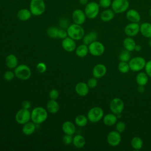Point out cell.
Instances as JSON below:
<instances>
[{
  "instance_id": "1",
  "label": "cell",
  "mask_w": 151,
  "mask_h": 151,
  "mask_svg": "<svg viewBox=\"0 0 151 151\" xmlns=\"http://www.w3.org/2000/svg\"><path fill=\"white\" fill-rule=\"evenodd\" d=\"M48 117L47 110L42 107L34 108L31 113V119L32 122L36 124H41L45 122Z\"/></svg>"
},
{
  "instance_id": "2",
  "label": "cell",
  "mask_w": 151,
  "mask_h": 151,
  "mask_svg": "<svg viewBox=\"0 0 151 151\" xmlns=\"http://www.w3.org/2000/svg\"><path fill=\"white\" fill-rule=\"evenodd\" d=\"M68 36L74 40H80L84 36V30L81 25L73 24L68 26L67 29Z\"/></svg>"
},
{
  "instance_id": "3",
  "label": "cell",
  "mask_w": 151,
  "mask_h": 151,
  "mask_svg": "<svg viewBox=\"0 0 151 151\" xmlns=\"http://www.w3.org/2000/svg\"><path fill=\"white\" fill-rule=\"evenodd\" d=\"M15 76L22 80L29 79L31 76V71L28 66L25 64L17 65L14 70Z\"/></svg>"
},
{
  "instance_id": "4",
  "label": "cell",
  "mask_w": 151,
  "mask_h": 151,
  "mask_svg": "<svg viewBox=\"0 0 151 151\" xmlns=\"http://www.w3.org/2000/svg\"><path fill=\"white\" fill-rule=\"evenodd\" d=\"M29 9L32 15L39 16L45 12V5L43 0H31Z\"/></svg>"
},
{
  "instance_id": "5",
  "label": "cell",
  "mask_w": 151,
  "mask_h": 151,
  "mask_svg": "<svg viewBox=\"0 0 151 151\" xmlns=\"http://www.w3.org/2000/svg\"><path fill=\"white\" fill-rule=\"evenodd\" d=\"M129 5L128 0H113L111 8L115 14H122L129 9Z\"/></svg>"
},
{
  "instance_id": "6",
  "label": "cell",
  "mask_w": 151,
  "mask_h": 151,
  "mask_svg": "<svg viewBox=\"0 0 151 151\" xmlns=\"http://www.w3.org/2000/svg\"><path fill=\"white\" fill-rule=\"evenodd\" d=\"M104 111L100 107H93L87 113V119L91 123H97L103 119Z\"/></svg>"
},
{
  "instance_id": "7",
  "label": "cell",
  "mask_w": 151,
  "mask_h": 151,
  "mask_svg": "<svg viewBox=\"0 0 151 151\" xmlns=\"http://www.w3.org/2000/svg\"><path fill=\"white\" fill-rule=\"evenodd\" d=\"M99 4L94 1L88 2L84 9V12L86 17L89 19H94L96 18L99 13Z\"/></svg>"
},
{
  "instance_id": "8",
  "label": "cell",
  "mask_w": 151,
  "mask_h": 151,
  "mask_svg": "<svg viewBox=\"0 0 151 151\" xmlns=\"http://www.w3.org/2000/svg\"><path fill=\"white\" fill-rule=\"evenodd\" d=\"M146 63V61L144 58L137 56L130 59L129 61V64L131 70L137 72L145 68Z\"/></svg>"
},
{
  "instance_id": "9",
  "label": "cell",
  "mask_w": 151,
  "mask_h": 151,
  "mask_svg": "<svg viewBox=\"0 0 151 151\" xmlns=\"http://www.w3.org/2000/svg\"><path fill=\"white\" fill-rule=\"evenodd\" d=\"M88 47L89 52L92 55L96 57L101 55L105 51V47L104 45L101 42L97 41L91 42L88 45Z\"/></svg>"
},
{
  "instance_id": "10",
  "label": "cell",
  "mask_w": 151,
  "mask_h": 151,
  "mask_svg": "<svg viewBox=\"0 0 151 151\" xmlns=\"http://www.w3.org/2000/svg\"><path fill=\"white\" fill-rule=\"evenodd\" d=\"M111 111L116 114H120L124 109V102L123 101L118 97H115L113 99L109 104Z\"/></svg>"
},
{
  "instance_id": "11",
  "label": "cell",
  "mask_w": 151,
  "mask_h": 151,
  "mask_svg": "<svg viewBox=\"0 0 151 151\" xmlns=\"http://www.w3.org/2000/svg\"><path fill=\"white\" fill-rule=\"evenodd\" d=\"M31 119V113L28 109H21L19 110L15 114V120L20 124H24L29 122Z\"/></svg>"
},
{
  "instance_id": "12",
  "label": "cell",
  "mask_w": 151,
  "mask_h": 151,
  "mask_svg": "<svg viewBox=\"0 0 151 151\" xmlns=\"http://www.w3.org/2000/svg\"><path fill=\"white\" fill-rule=\"evenodd\" d=\"M122 137L120 133L117 130L110 132L107 136V142L108 144L113 147L118 146L120 143Z\"/></svg>"
},
{
  "instance_id": "13",
  "label": "cell",
  "mask_w": 151,
  "mask_h": 151,
  "mask_svg": "<svg viewBox=\"0 0 151 151\" xmlns=\"http://www.w3.org/2000/svg\"><path fill=\"white\" fill-rule=\"evenodd\" d=\"M124 31L127 36L134 37L140 32V25L137 22H130L125 26Z\"/></svg>"
},
{
  "instance_id": "14",
  "label": "cell",
  "mask_w": 151,
  "mask_h": 151,
  "mask_svg": "<svg viewBox=\"0 0 151 151\" xmlns=\"http://www.w3.org/2000/svg\"><path fill=\"white\" fill-rule=\"evenodd\" d=\"M72 18L75 24L82 25L86 21V15L85 14V12L81 9H77L73 11L72 14Z\"/></svg>"
},
{
  "instance_id": "15",
  "label": "cell",
  "mask_w": 151,
  "mask_h": 151,
  "mask_svg": "<svg viewBox=\"0 0 151 151\" xmlns=\"http://www.w3.org/2000/svg\"><path fill=\"white\" fill-rule=\"evenodd\" d=\"M107 73V68L103 64H96L93 69V76L96 78H100L104 77Z\"/></svg>"
},
{
  "instance_id": "16",
  "label": "cell",
  "mask_w": 151,
  "mask_h": 151,
  "mask_svg": "<svg viewBox=\"0 0 151 151\" xmlns=\"http://www.w3.org/2000/svg\"><path fill=\"white\" fill-rule=\"evenodd\" d=\"M126 18L130 22L139 23L141 19V16L140 13L135 9H130L126 11Z\"/></svg>"
},
{
  "instance_id": "17",
  "label": "cell",
  "mask_w": 151,
  "mask_h": 151,
  "mask_svg": "<svg viewBox=\"0 0 151 151\" xmlns=\"http://www.w3.org/2000/svg\"><path fill=\"white\" fill-rule=\"evenodd\" d=\"M61 45L63 49L67 52H72L76 48V44L74 40L69 37L63 40Z\"/></svg>"
},
{
  "instance_id": "18",
  "label": "cell",
  "mask_w": 151,
  "mask_h": 151,
  "mask_svg": "<svg viewBox=\"0 0 151 151\" xmlns=\"http://www.w3.org/2000/svg\"><path fill=\"white\" fill-rule=\"evenodd\" d=\"M75 90L76 93L80 96H86L88 94L89 92V87L86 83L79 82L78 83L76 87Z\"/></svg>"
},
{
  "instance_id": "19",
  "label": "cell",
  "mask_w": 151,
  "mask_h": 151,
  "mask_svg": "<svg viewBox=\"0 0 151 151\" xmlns=\"http://www.w3.org/2000/svg\"><path fill=\"white\" fill-rule=\"evenodd\" d=\"M140 32L146 38H151V23L148 22H143L140 25Z\"/></svg>"
},
{
  "instance_id": "20",
  "label": "cell",
  "mask_w": 151,
  "mask_h": 151,
  "mask_svg": "<svg viewBox=\"0 0 151 151\" xmlns=\"http://www.w3.org/2000/svg\"><path fill=\"white\" fill-rule=\"evenodd\" d=\"M114 15L115 13L111 8H107L101 13L100 19L103 22H109L114 18Z\"/></svg>"
},
{
  "instance_id": "21",
  "label": "cell",
  "mask_w": 151,
  "mask_h": 151,
  "mask_svg": "<svg viewBox=\"0 0 151 151\" xmlns=\"http://www.w3.org/2000/svg\"><path fill=\"white\" fill-rule=\"evenodd\" d=\"M103 123L105 125L108 126H112L117 123V117L114 113H109L106 114L103 117Z\"/></svg>"
},
{
  "instance_id": "22",
  "label": "cell",
  "mask_w": 151,
  "mask_h": 151,
  "mask_svg": "<svg viewBox=\"0 0 151 151\" xmlns=\"http://www.w3.org/2000/svg\"><path fill=\"white\" fill-rule=\"evenodd\" d=\"M63 131L65 134L73 135L76 132V127L74 124L70 121L65 122L62 126Z\"/></svg>"
},
{
  "instance_id": "23",
  "label": "cell",
  "mask_w": 151,
  "mask_h": 151,
  "mask_svg": "<svg viewBox=\"0 0 151 151\" xmlns=\"http://www.w3.org/2000/svg\"><path fill=\"white\" fill-rule=\"evenodd\" d=\"M136 45V44L135 41L130 37H128L124 38L123 41V45L124 49L130 52L134 50Z\"/></svg>"
},
{
  "instance_id": "24",
  "label": "cell",
  "mask_w": 151,
  "mask_h": 151,
  "mask_svg": "<svg viewBox=\"0 0 151 151\" xmlns=\"http://www.w3.org/2000/svg\"><path fill=\"white\" fill-rule=\"evenodd\" d=\"M5 64L9 68H15L18 65V59L15 55L9 54L6 57Z\"/></svg>"
},
{
  "instance_id": "25",
  "label": "cell",
  "mask_w": 151,
  "mask_h": 151,
  "mask_svg": "<svg viewBox=\"0 0 151 151\" xmlns=\"http://www.w3.org/2000/svg\"><path fill=\"white\" fill-rule=\"evenodd\" d=\"M22 132L25 135H31L35 130V124L32 122H28L24 124L22 127Z\"/></svg>"
},
{
  "instance_id": "26",
  "label": "cell",
  "mask_w": 151,
  "mask_h": 151,
  "mask_svg": "<svg viewBox=\"0 0 151 151\" xmlns=\"http://www.w3.org/2000/svg\"><path fill=\"white\" fill-rule=\"evenodd\" d=\"M31 15L32 14L30 10L27 9H21L17 13V17L21 21H26L31 18Z\"/></svg>"
},
{
  "instance_id": "27",
  "label": "cell",
  "mask_w": 151,
  "mask_h": 151,
  "mask_svg": "<svg viewBox=\"0 0 151 151\" xmlns=\"http://www.w3.org/2000/svg\"><path fill=\"white\" fill-rule=\"evenodd\" d=\"M47 109L50 113L52 114H55L60 109V106L58 102L55 101V100L51 99L47 103Z\"/></svg>"
},
{
  "instance_id": "28",
  "label": "cell",
  "mask_w": 151,
  "mask_h": 151,
  "mask_svg": "<svg viewBox=\"0 0 151 151\" xmlns=\"http://www.w3.org/2000/svg\"><path fill=\"white\" fill-rule=\"evenodd\" d=\"M148 76L145 72L139 73L136 77V81L139 86H145L148 82Z\"/></svg>"
},
{
  "instance_id": "29",
  "label": "cell",
  "mask_w": 151,
  "mask_h": 151,
  "mask_svg": "<svg viewBox=\"0 0 151 151\" xmlns=\"http://www.w3.org/2000/svg\"><path fill=\"white\" fill-rule=\"evenodd\" d=\"M73 143L76 148L81 149L86 144V140L82 135L77 134L73 137Z\"/></svg>"
},
{
  "instance_id": "30",
  "label": "cell",
  "mask_w": 151,
  "mask_h": 151,
  "mask_svg": "<svg viewBox=\"0 0 151 151\" xmlns=\"http://www.w3.org/2000/svg\"><path fill=\"white\" fill-rule=\"evenodd\" d=\"M97 38V34L95 31H91L87 35H84L83 38V43L87 45H88L91 42L95 41Z\"/></svg>"
},
{
  "instance_id": "31",
  "label": "cell",
  "mask_w": 151,
  "mask_h": 151,
  "mask_svg": "<svg viewBox=\"0 0 151 151\" xmlns=\"http://www.w3.org/2000/svg\"><path fill=\"white\" fill-rule=\"evenodd\" d=\"M88 45L83 44L78 46L76 48V55L81 58L86 57L88 52Z\"/></svg>"
},
{
  "instance_id": "32",
  "label": "cell",
  "mask_w": 151,
  "mask_h": 151,
  "mask_svg": "<svg viewBox=\"0 0 151 151\" xmlns=\"http://www.w3.org/2000/svg\"><path fill=\"white\" fill-rule=\"evenodd\" d=\"M143 140L140 137L135 136L131 140V146L136 150H140L143 147Z\"/></svg>"
},
{
  "instance_id": "33",
  "label": "cell",
  "mask_w": 151,
  "mask_h": 151,
  "mask_svg": "<svg viewBox=\"0 0 151 151\" xmlns=\"http://www.w3.org/2000/svg\"><path fill=\"white\" fill-rule=\"evenodd\" d=\"M88 119L87 117L80 114L77 116L76 119H75V123L76 124L80 126V127H84L85 126L87 125V123H88Z\"/></svg>"
},
{
  "instance_id": "34",
  "label": "cell",
  "mask_w": 151,
  "mask_h": 151,
  "mask_svg": "<svg viewBox=\"0 0 151 151\" xmlns=\"http://www.w3.org/2000/svg\"><path fill=\"white\" fill-rule=\"evenodd\" d=\"M117 68L119 71L123 74L128 73L130 70L129 63L125 61H120L118 64Z\"/></svg>"
},
{
  "instance_id": "35",
  "label": "cell",
  "mask_w": 151,
  "mask_h": 151,
  "mask_svg": "<svg viewBox=\"0 0 151 151\" xmlns=\"http://www.w3.org/2000/svg\"><path fill=\"white\" fill-rule=\"evenodd\" d=\"M58 31L59 29L58 28L51 27L48 28L47 33L50 37L52 38H58Z\"/></svg>"
},
{
  "instance_id": "36",
  "label": "cell",
  "mask_w": 151,
  "mask_h": 151,
  "mask_svg": "<svg viewBox=\"0 0 151 151\" xmlns=\"http://www.w3.org/2000/svg\"><path fill=\"white\" fill-rule=\"evenodd\" d=\"M119 60L120 61L129 62L130 60V51H129L126 50L122 51L119 55Z\"/></svg>"
},
{
  "instance_id": "37",
  "label": "cell",
  "mask_w": 151,
  "mask_h": 151,
  "mask_svg": "<svg viewBox=\"0 0 151 151\" xmlns=\"http://www.w3.org/2000/svg\"><path fill=\"white\" fill-rule=\"evenodd\" d=\"M126 129V124L123 122L119 121L116 123V130L119 133H123Z\"/></svg>"
},
{
  "instance_id": "38",
  "label": "cell",
  "mask_w": 151,
  "mask_h": 151,
  "mask_svg": "<svg viewBox=\"0 0 151 151\" xmlns=\"http://www.w3.org/2000/svg\"><path fill=\"white\" fill-rule=\"evenodd\" d=\"M111 2H112L111 0H100L99 4L100 7L104 9H107V8H109L110 6H111Z\"/></svg>"
},
{
  "instance_id": "39",
  "label": "cell",
  "mask_w": 151,
  "mask_h": 151,
  "mask_svg": "<svg viewBox=\"0 0 151 151\" xmlns=\"http://www.w3.org/2000/svg\"><path fill=\"white\" fill-rule=\"evenodd\" d=\"M15 76L14 72L13 73L11 71H7L4 73V78L5 80L9 81H11L12 80H13V78H14Z\"/></svg>"
},
{
  "instance_id": "40",
  "label": "cell",
  "mask_w": 151,
  "mask_h": 151,
  "mask_svg": "<svg viewBox=\"0 0 151 151\" xmlns=\"http://www.w3.org/2000/svg\"><path fill=\"white\" fill-rule=\"evenodd\" d=\"M87 84L88 87L90 88H93L96 87L97 85V78L95 77H92V78H89Z\"/></svg>"
},
{
  "instance_id": "41",
  "label": "cell",
  "mask_w": 151,
  "mask_h": 151,
  "mask_svg": "<svg viewBox=\"0 0 151 151\" xmlns=\"http://www.w3.org/2000/svg\"><path fill=\"white\" fill-rule=\"evenodd\" d=\"M59 96V92L56 89H52L49 93V97L51 100H56Z\"/></svg>"
},
{
  "instance_id": "42",
  "label": "cell",
  "mask_w": 151,
  "mask_h": 151,
  "mask_svg": "<svg viewBox=\"0 0 151 151\" xmlns=\"http://www.w3.org/2000/svg\"><path fill=\"white\" fill-rule=\"evenodd\" d=\"M47 67L45 63H39L37 65V70L40 73H43L46 71Z\"/></svg>"
},
{
  "instance_id": "43",
  "label": "cell",
  "mask_w": 151,
  "mask_h": 151,
  "mask_svg": "<svg viewBox=\"0 0 151 151\" xmlns=\"http://www.w3.org/2000/svg\"><path fill=\"white\" fill-rule=\"evenodd\" d=\"M145 73L147 74V75L151 77V60H149L146 63V65L145 66Z\"/></svg>"
},
{
  "instance_id": "44",
  "label": "cell",
  "mask_w": 151,
  "mask_h": 151,
  "mask_svg": "<svg viewBox=\"0 0 151 151\" xmlns=\"http://www.w3.org/2000/svg\"><path fill=\"white\" fill-rule=\"evenodd\" d=\"M73 137L72 135H70V134H65L63 137V142L65 145H70L73 142Z\"/></svg>"
},
{
  "instance_id": "45",
  "label": "cell",
  "mask_w": 151,
  "mask_h": 151,
  "mask_svg": "<svg viewBox=\"0 0 151 151\" xmlns=\"http://www.w3.org/2000/svg\"><path fill=\"white\" fill-rule=\"evenodd\" d=\"M68 36V34H67V31L63 29H59L58 31V38H61V39H64L66 37H67Z\"/></svg>"
},
{
  "instance_id": "46",
  "label": "cell",
  "mask_w": 151,
  "mask_h": 151,
  "mask_svg": "<svg viewBox=\"0 0 151 151\" xmlns=\"http://www.w3.org/2000/svg\"><path fill=\"white\" fill-rule=\"evenodd\" d=\"M68 21L66 19L63 18V19H61V21H60V26L63 28H67L68 27Z\"/></svg>"
},
{
  "instance_id": "47",
  "label": "cell",
  "mask_w": 151,
  "mask_h": 151,
  "mask_svg": "<svg viewBox=\"0 0 151 151\" xmlns=\"http://www.w3.org/2000/svg\"><path fill=\"white\" fill-rule=\"evenodd\" d=\"M22 107L25 109H29L31 107V103L28 100H25L22 103Z\"/></svg>"
},
{
  "instance_id": "48",
  "label": "cell",
  "mask_w": 151,
  "mask_h": 151,
  "mask_svg": "<svg viewBox=\"0 0 151 151\" xmlns=\"http://www.w3.org/2000/svg\"><path fill=\"white\" fill-rule=\"evenodd\" d=\"M137 90L140 93H143L145 90V86H139V87L137 88Z\"/></svg>"
},
{
  "instance_id": "49",
  "label": "cell",
  "mask_w": 151,
  "mask_h": 151,
  "mask_svg": "<svg viewBox=\"0 0 151 151\" xmlns=\"http://www.w3.org/2000/svg\"><path fill=\"white\" fill-rule=\"evenodd\" d=\"M134 50L136 51H140L142 50V47L139 44H136V46H135V48H134Z\"/></svg>"
},
{
  "instance_id": "50",
  "label": "cell",
  "mask_w": 151,
  "mask_h": 151,
  "mask_svg": "<svg viewBox=\"0 0 151 151\" xmlns=\"http://www.w3.org/2000/svg\"><path fill=\"white\" fill-rule=\"evenodd\" d=\"M79 2L82 5H86L88 4V0H79Z\"/></svg>"
},
{
  "instance_id": "51",
  "label": "cell",
  "mask_w": 151,
  "mask_h": 151,
  "mask_svg": "<svg viewBox=\"0 0 151 151\" xmlns=\"http://www.w3.org/2000/svg\"><path fill=\"white\" fill-rule=\"evenodd\" d=\"M149 46L151 47V38H149Z\"/></svg>"
},
{
  "instance_id": "52",
  "label": "cell",
  "mask_w": 151,
  "mask_h": 151,
  "mask_svg": "<svg viewBox=\"0 0 151 151\" xmlns=\"http://www.w3.org/2000/svg\"><path fill=\"white\" fill-rule=\"evenodd\" d=\"M149 15H150V17H151V8H150V10H149Z\"/></svg>"
},
{
  "instance_id": "53",
  "label": "cell",
  "mask_w": 151,
  "mask_h": 151,
  "mask_svg": "<svg viewBox=\"0 0 151 151\" xmlns=\"http://www.w3.org/2000/svg\"><path fill=\"white\" fill-rule=\"evenodd\" d=\"M150 23H151V22H150Z\"/></svg>"
}]
</instances>
